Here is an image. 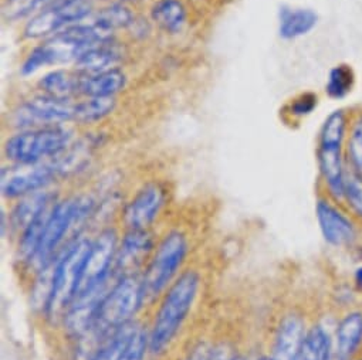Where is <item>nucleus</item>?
Segmentation results:
<instances>
[{
  "mask_svg": "<svg viewBox=\"0 0 362 360\" xmlns=\"http://www.w3.org/2000/svg\"><path fill=\"white\" fill-rule=\"evenodd\" d=\"M212 267L202 253L182 271L146 313L149 360H173L198 328L209 294Z\"/></svg>",
  "mask_w": 362,
  "mask_h": 360,
  "instance_id": "f257e3e1",
  "label": "nucleus"
},
{
  "mask_svg": "<svg viewBox=\"0 0 362 360\" xmlns=\"http://www.w3.org/2000/svg\"><path fill=\"white\" fill-rule=\"evenodd\" d=\"M201 253L202 232L194 222L172 217L162 226L156 247L142 271L146 313Z\"/></svg>",
  "mask_w": 362,
  "mask_h": 360,
  "instance_id": "f03ea898",
  "label": "nucleus"
},
{
  "mask_svg": "<svg viewBox=\"0 0 362 360\" xmlns=\"http://www.w3.org/2000/svg\"><path fill=\"white\" fill-rule=\"evenodd\" d=\"M91 240L93 233H86L66 246L57 257L49 302L39 325L43 332L52 337L57 333L67 309L77 295Z\"/></svg>",
  "mask_w": 362,
  "mask_h": 360,
  "instance_id": "7ed1b4c3",
  "label": "nucleus"
},
{
  "mask_svg": "<svg viewBox=\"0 0 362 360\" xmlns=\"http://www.w3.org/2000/svg\"><path fill=\"white\" fill-rule=\"evenodd\" d=\"M146 315L142 274L122 275L117 278L101 301L94 323L98 335L108 337L125 325Z\"/></svg>",
  "mask_w": 362,
  "mask_h": 360,
  "instance_id": "20e7f679",
  "label": "nucleus"
},
{
  "mask_svg": "<svg viewBox=\"0 0 362 360\" xmlns=\"http://www.w3.org/2000/svg\"><path fill=\"white\" fill-rule=\"evenodd\" d=\"M74 131L66 125H52L19 131L6 138L4 159L12 164H36L57 157L73 143Z\"/></svg>",
  "mask_w": 362,
  "mask_h": 360,
  "instance_id": "39448f33",
  "label": "nucleus"
},
{
  "mask_svg": "<svg viewBox=\"0 0 362 360\" xmlns=\"http://www.w3.org/2000/svg\"><path fill=\"white\" fill-rule=\"evenodd\" d=\"M348 114L345 109H335L324 119L318 133L317 163L327 195L335 202L344 199L346 172L342 149L348 136Z\"/></svg>",
  "mask_w": 362,
  "mask_h": 360,
  "instance_id": "423d86ee",
  "label": "nucleus"
},
{
  "mask_svg": "<svg viewBox=\"0 0 362 360\" xmlns=\"http://www.w3.org/2000/svg\"><path fill=\"white\" fill-rule=\"evenodd\" d=\"M172 189L163 180L152 179L144 182L128 199L124 200L117 226L119 230L158 229L169 219L166 210L170 203Z\"/></svg>",
  "mask_w": 362,
  "mask_h": 360,
  "instance_id": "0eeeda50",
  "label": "nucleus"
},
{
  "mask_svg": "<svg viewBox=\"0 0 362 360\" xmlns=\"http://www.w3.org/2000/svg\"><path fill=\"white\" fill-rule=\"evenodd\" d=\"M93 12V0H54L42 8L25 26L26 39H45L69 26L86 22Z\"/></svg>",
  "mask_w": 362,
  "mask_h": 360,
  "instance_id": "6e6552de",
  "label": "nucleus"
},
{
  "mask_svg": "<svg viewBox=\"0 0 362 360\" xmlns=\"http://www.w3.org/2000/svg\"><path fill=\"white\" fill-rule=\"evenodd\" d=\"M60 180L54 157L36 164H12L2 169V198L15 202L28 195L46 191Z\"/></svg>",
  "mask_w": 362,
  "mask_h": 360,
  "instance_id": "1a4fd4ad",
  "label": "nucleus"
},
{
  "mask_svg": "<svg viewBox=\"0 0 362 360\" xmlns=\"http://www.w3.org/2000/svg\"><path fill=\"white\" fill-rule=\"evenodd\" d=\"M76 104L73 100L56 98L47 94L26 100L13 111V126L26 131L42 126L64 125L74 121Z\"/></svg>",
  "mask_w": 362,
  "mask_h": 360,
  "instance_id": "9d476101",
  "label": "nucleus"
},
{
  "mask_svg": "<svg viewBox=\"0 0 362 360\" xmlns=\"http://www.w3.org/2000/svg\"><path fill=\"white\" fill-rule=\"evenodd\" d=\"M119 237L121 230L117 224H110L93 233L91 247L84 261L77 295L114 274Z\"/></svg>",
  "mask_w": 362,
  "mask_h": 360,
  "instance_id": "9b49d317",
  "label": "nucleus"
},
{
  "mask_svg": "<svg viewBox=\"0 0 362 360\" xmlns=\"http://www.w3.org/2000/svg\"><path fill=\"white\" fill-rule=\"evenodd\" d=\"M162 227L121 230L118 251L114 263L117 277L142 274L159 239Z\"/></svg>",
  "mask_w": 362,
  "mask_h": 360,
  "instance_id": "f8f14e48",
  "label": "nucleus"
},
{
  "mask_svg": "<svg viewBox=\"0 0 362 360\" xmlns=\"http://www.w3.org/2000/svg\"><path fill=\"white\" fill-rule=\"evenodd\" d=\"M62 198L59 191H40L25 198H21L12 202L11 209H8L9 219V236L8 241L11 244L21 236V233L35 220L37 219L45 209H47L52 203L57 202Z\"/></svg>",
  "mask_w": 362,
  "mask_h": 360,
  "instance_id": "ddd939ff",
  "label": "nucleus"
},
{
  "mask_svg": "<svg viewBox=\"0 0 362 360\" xmlns=\"http://www.w3.org/2000/svg\"><path fill=\"white\" fill-rule=\"evenodd\" d=\"M307 330L305 320L298 312L290 311L284 313L273 336L269 353L272 360H297Z\"/></svg>",
  "mask_w": 362,
  "mask_h": 360,
  "instance_id": "4468645a",
  "label": "nucleus"
},
{
  "mask_svg": "<svg viewBox=\"0 0 362 360\" xmlns=\"http://www.w3.org/2000/svg\"><path fill=\"white\" fill-rule=\"evenodd\" d=\"M317 220L325 241L334 247L348 246L355 239V229L349 219L327 198H320L315 206Z\"/></svg>",
  "mask_w": 362,
  "mask_h": 360,
  "instance_id": "2eb2a0df",
  "label": "nucleus"
},
{
  "mask_svg": "<svg viewBox=\"0 0 362 360\" xmlns=\"http://www.w3.org/2000/svg\"><path fill=\"white\" fill-rule=\"evenodd\" d=\"M317 23L318 15L313 9L283 5L279 11V36L283 40L304 37L315 29Z\"/></svg>",
  "mask_w": 362,
  "mask_h": 360,
  "instance_id": "dca6fc26",
  "label": "nucleus"
},
{
  "mask_svg": "<svg viewBox=\"0 0 362 360\" xmlns=\"http://www.w3.org/2000/svg\"><path fill=\"white\" fill-rule=\"evenodd\" d=\"M121 60V52L110 42L83 53L74 63V70L83 76H94L111 70Z\"/></svg>",
  "mask_w": 362,
  "mask_h": 360,
  "instance_id": "f3484780",
  "label": "nucleus"
},
{
  "mask_svg": "<svg viewBox=\"0 0 362 360\" xmlns=\"http://www.w3.org/2000/svg\"><path fill=\"white\" fill-rule=\"evenodd\" d=\"M127 81L128 78L125 73L118 67L94 76H83L80 83V95H84L87 98L115 97V94L125 88Z\"/></svg>",
  "mask_w": 362,
  "mask_h": 360,
  "instance_id": "a211bd4d",
  "label": "nucleus"
},
{
  "mask_svg": "<svg viewBox=\"0 0 362 360\" xmlns=\"http://www.w3.org/2000/svg\"><path fill=\"white\" fill-rule=\"evenodd\" d=\"M335 339V359L352 360L362 342V313L346 315L337 328Z\"/></svg>",
  "mask_w": 362,
  "mask_h": 360,
  "instance_id": "6ab92c4d",
  "label": "nucleus"
},
{
  "mask_svg": "<svg viewBox=\"0 0 362 360\" xmlns=\"http://www.w3.org/2000/svg\"><path fill=\"white\" fill-rule=\"evenodd\" d=\"M151 19L163 32L177 35L188 20V11L182 0H156L151 8Z\"/></svg>",
  "mask_w": 362,
  "mask_h": 360,
  "instance_id": "aec40b11",
  "label": "nucleus"
},
{
  "mask_svg": "<svg viewBox=\"0 0 362 360\" xmlns=\"http://www.w3.org/2000/svg\"><path fill=\"white\" fill-rule=\"evenodd\" d=\"M81 74L69 70H54L52 73H47L43 76L37 85L43 91V94L56 97V98H64V100H73L74 97L80 95V83H81Z\"/></svg>",
  "mask_w": 362,
  "mask_h": 360,
  "instance_id": "412c9836",
  "label": "nucleus"
},
{
  "mask_svg": "<svg viewBox=\"0 0 362 360\" xmlns=\"http://www.w3.org/2000/svg\"><path fill=\"white\" fill-rule=\"evenodd\" d=\"M297 360H332L331 339L321 325H314L307 330Z\"/></svg>",
  "mask_w": 362,
  "mask_h": 360,
  "instance_id": "4be33fe9",
  "label": "nucleus"
},
{
  "mask_svg": "<svg viewBox=\"0 0 362 360\" xmlns=\"http://www.w3.org/2000/svg\"><path fill=\"white\" fill-rule=\"evenodd\" d=\"M115 107V97H90L76 104L74 121L83 125L100 122L108 115H111Z\"/></svg>",
  "mask_w": 362,
  "mask_h": 360,
  "instance_id": "5701e85b",
  "label": "nucleus"
},
{
  "mask_svg": "<svg viewBox=\"0 0 362 360\" xmlns=\"http://www.w3.org/2000/svg\"><path fill=\"white\" fill-rule=\"evenodd\" d=\"M355 85V73L349 64H338L328 73L325 92L331 100H344Z\"/></svg>",
  "mask_w": 362,
  "mask_h": 360,
  "instance_id": "b1692460",
  "label": "nucleus"
},
{
  "mask_svg": "<svg viewBox=\"0 0 362 360\" xmlns=\"http://www.w3.org/2000/svg\"><path fill=\"white\" fill-rule=\"evenodd\" d=\"M346 156L352 173L362 179V111L356 112L349 121Z\"/></svg>",
  "mask_w": 362,
  "mask_h": 360,
  "instance_id": "393cba45",
  "label": "nucleus"
},
{
  "mask_svg": "<svg viewBox=\"0 0 362 360\" xmlns=\"http://www.w3.org/2000/svg\"><path fill=\"white\" fill-rule=\"evenodd\" d=\"M141 319V318H139ZM139 319L125 325L115 333H112L101 346L100 349L94 353V356L90 360H118L119 356L122 354L124 349L128 344V340L131 335L134 333Z\"/></svg>",
  "mask_w": 362,
  "mask_h": 360,
  "instance_id": "a878e982",
  "label": "nucleus"
},
{
  "mask_svg": "<svg viewBox=\"0 0 362 360\" xmlns=\"http://www.w3.org/2000/svg\"><path fill=\"white\" fill-rule=\"evenodd\" d=\"M118 360H149L148 316H142Z\"/></svg>",
  "mask_w": 362,
  "mask_h": 360,
  "instance_id": "bb28decb",
  "label": "nucleus"
},
{
  "mask_svg": "<svg viewBox=\"0 0 362 360\" xmlns=\"http://www.w3.org/2000/svg\"><path fill=\"white\" fill-rule=\"evenodd\" d=\"M93 19H95L114 33L119 29H128L135 23V15L132 13V11L121 4H114L108 8L98 11V13Z\"/></svg>",
  "mask_w": 362,
  "mask_h": 360,
  "instance_id": "cd10ccee",
  "label": "nucleus"
},
{
  "mask_svg": "<svg viewBox=\"0 0 362 360\" xmlns=\"http://www.w3.org/2000/svg\"><path fill=\"white\" fill-rule=\"evenodd\" d=\"M318 105V97L317 94L307 91L301 92L293 100H290L286 107L281 109L283 118L286 122H297L310 114L314 112V109Z\"/></svg>",
  "mask_w": 362,
  "mask_h": 360,
  "instance_id": "c85d7f7f",
  "label": "nucleus"
},
{
  "mask_svg": "<svg viewBox=\"0 0 362 360\" xmlns=\"http://www.w3.org/2000/svg\"><path fill=\"white\" fill-rule=\"evenodd\" d=\"M344 199L349 208L362 219V179L355 176L352 172L345 176Z\"/></svg>",
  "mask_w": 362,
  "mask_h": 360,
  "instance_id": "c756f323",
  "label": "nucleus"
},
{
  "mask_svg": "<svg viewBox=\"0 0 362 360\" xmlns=\"http://www.w3.org/2000/svg\"><path fill=\"white\" fill-rule=\"evenodd\" d=\"M230 360H250V359H249V356H246V353H245L242 349H239V350L233 354V357H232Z\"/></svg>",
  "mask_w": 362,
  "mask_h": 360,
  "instance_id": "7c9ffc66",
  "label": "nucleus"
},
{
  "mask_svg": "<svg viewBox=\"0 0 362 360\" xmlns=\"http://www.w3.org/2000/svg\"><path fill=\"white\" fill-rule=\"evenodd\" d=\"M356 281H358V284L362 287V268L358 270V272H356Z\"/></svg>",
  "mask_w": 362,
  "mask_h": 360,
  "instance_id": "2f4dec72",
  "label": "nucleus"
},
{
  "mask_svg": "<svg viewBox=\"0 0 362 360\" xmlns=\"http://www.w3.org/2000/svg\"><path fill=\"white\" fill-rule=\"evenodd\" d=\"M253 360H272V357H270V354H260Z\"/></svg>",
  "mask_w": 362,
  "mask_h": 360,
  "instance_id": "473e14b6",
  "label": "nucleus"
},
{
  "mask_svg": "<svg viewBox=\"0 0 362 360\" xmlns=\"http://www.w3.org/2000/svg\"><path fill=\"white\" fill-rule=\"evenodd\" d=\"M8 2H9V4H13V2H16V0H8Z\"/></svg>",
  "mask_w": 362,
  "mask_h": 360,
  "instance_id": "72a5a7b5",
  "label": "nucleus"
}]
</instances>
